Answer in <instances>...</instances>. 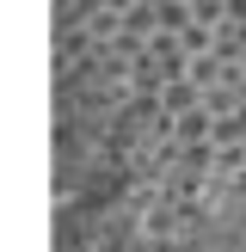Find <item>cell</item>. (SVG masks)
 <instances>
[{"label":"cell","mask_w":246,"mask_h":252,"mask_svg":"<svg viewBox=\"0 0 246 252\" xmlns=\"http://www.w3.org/2000/svg\"><path fill=\"white\" fill-rule=\"evenodd\" d=\"M184 252H246V179L215 191L191 221V240Z\"/></svg>","instance_id":"6da1fadb"}]
</instances>
